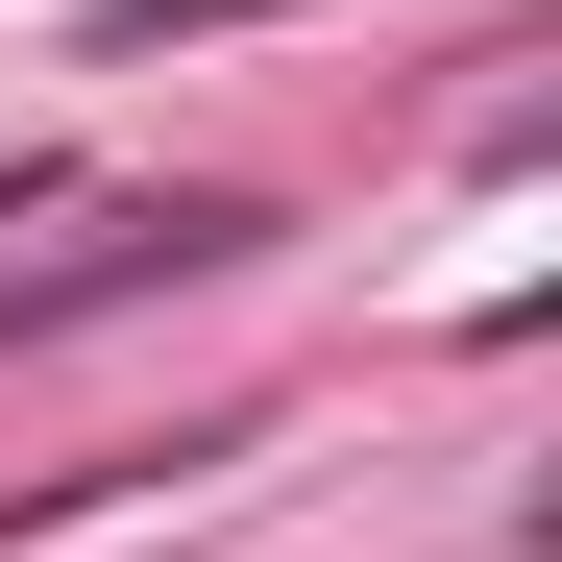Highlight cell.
Returning a JSON list of instances; mask_svg holds the SVG:
<instances>
[{
    "label": "cell",
    "mask_w": 562,
    "mask_h": 562,
    "mask_svg": "<svg viewBox=\"0 0 562 562\" xmlns=\"http://www.w3.org/2000/svg\"><path fill=\"white\" fill-rule=\"evenodd\" d=\"M245 245H269V196H99L49 269H0V342H74V318L171 294V269H245Z\"/></svg>",
    "instance_id": "obj_1"
}]
</instances>
